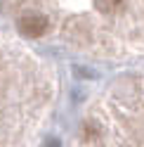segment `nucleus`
<instances>
[{
  "label": "nucleus",
  "instance_id": "1",
  "mask_svg": "<svg viewBox=\"0 0 144 147\" xmlns=\"http://www.w3.org/2000/svg\"><path fill=\"white\" fill-rule=\"evenodd\" d=\"M19 31L29 38H38L47 31V17H43L38 12H26L19 19Z\"/></svg>",
  "mask_w": 144,
  "mask_h": 147
},
{
  "label": "nucleus",
  "instance_id": "2",
  "mask_svg": "<svg viewBox=\"0 0 144 147\" xmlns=\"http://www.w3.org/2000/svg\"><path fill=\"white\" fill-rule=\"evenodd\" d=\"M123 0H95V5L99 7L102 12H113V10H118Z\"/></svg>",
  "mask_w": 144,
  "mask_h": 147
}]
</instances>
